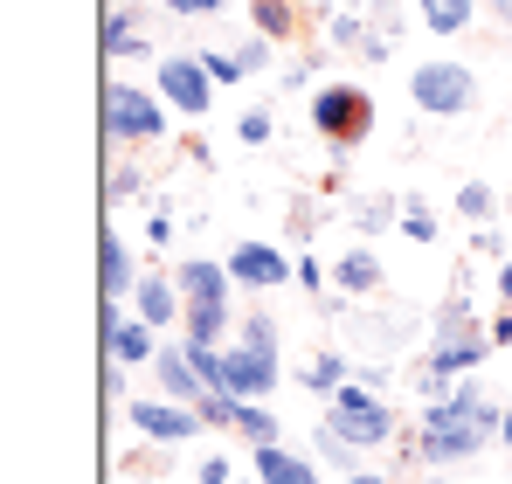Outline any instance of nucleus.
<instances>
[{"label": "nucleus", "mask_w": 512, "mask_h": 484, "mask_svg": "<svg viewBox=\"0 0 512 484\" xmlns=\"http://www.w3.org/2000/svg\"><path fill=\"white\" fill-rule=\"evenodd\" d=\"M492 360V325L478 319L464 298H450L443 312H436V346H429L423 360V402H436V395H450L471 367H485Z\"/></svg>", "instance_id": "nucleus-1"}, {"label": "nucleus", "mask_w": 512, "mask_h": 484, "mask_svg": "<svg viewBox=\"0 0 512 484\" xmlns=\"http://www.w3.org/2000/svg\"><path fill=\"white\" fill-rule=\"evenodd\" d=\"M167 97L139 83H104V139L111 146H167Z\"/></svg>", "instance_id": "nucleus-2"}, {"label": "nucleus", "mask_w": 512, "mask_h": 484, "mask_svg": "<svg viewBox=\"0 0 512 484\" xmlns=\"http://www.w3.org/2000/svg\"><path fill=\"white\" fill-rule=\"evenodd\" d=\"M409 104L429 111V118H471V111H478V77H471V63H450V56L416 63V70H409Z\"/></svg>", "instance_id": "nucleus-3"}, {"label": "nucleus", "mask_w": 512, "mask_h": 484, "mask_svg": "<svg viewBox=\"0 0 512 484\" xmlns=\"http://www.w3.org/2000/svg\"><path fill=\"white\" fill-rule=\"evenodd\" d=\"M305 118H312V132L326 139V146H360L367 132H374V97L360 90V83H326V90H312V104H305Z\"/></svg>", "instance_id": "nucleus-4"}, {"label": "nucleus", "mask_w": 512, "mask_h": 484, "mask_svg": "<svg viewBox=\"0 0 512 484\" xmlns=\"http://www.w3.org/2000/svg\"><path fill=\"white\" fill-rule=\"evenodd\" d=\"M326 429H340L353 450H381V443H395V408L381 395H367L360 381H346L326 395Z\"/></svg>", "instance_id": "nucleus-5"}, {"label": "nucleus", "mask_w": 512, "mask_h": 484, "mask_svg": "<svg viewBox=\"0 0 512 484\" xmlns=\"http://www.w3.org/2000/svg\"><path fill=\"white\" fill-rule=\"evenodd\" d=\"M153 90L167 97L180 118H208L215 111V77H208V63L201 56H160V77H153Z\"/></svg>", "instance_id": "nucleus-6"}, {"label": "nucleus", "mask_w": 512, "mask_h": 484, "mask_svg": "<svg viewBox=\"0 0 512 484\" xmlns=\"http://www.w3.org/2000/svg\"><path fill=\"white\" fill-rule=\"evenodd\" d=\"M132 429H139V443H194L208 422H201V408H187V402H173V395H139L132 402Z\"/></svg>", "instance_id": "nucleus-7"}, {"label": "nucleus", "mask_w": 512, "mask_h": 484, "mask_svg": "<svg viewBox=\"0 0 512 484\" xmlns=\"http://www.w3.org/2000/svg\"><path fill=\"white\" fill-rule=\"evenodd\" d=\"M277 381H284L277 353H256V346H243V339H236V346H222V381H215L222 395H243V402H263V395H270Z\"/></svg>", "instance_id": "nucleus-8"}, {"label": "nucleus", "mask_w": 512, "mask_h": 484, "mask_svg": "<svg viewBox=\"0 0 512 484\" xmlns=\"http://www.w3.org/2000/svg\"><path fill=\"white\" fill-rule=\"evenodd\" d=\"M229 277H236V291H277V284H298V263L277 242H236Z\"/></svg>", "instance_id": "nucleus-9"}, {"label": "nucleus", "mask_w": 512, "mask_h": 484, "mask_svg": "<svg viewBox=\"0 0 512 484\" xmlns=\"http://www.w3.org/2000/svg\"><path fill=\"white\" fill-rule=\"evenodd\" d=\"M485 443H499L485 422H457V429H416V464H471Z\"/></svg>", "instance_id": "nucleus-10"}, {"label": "nucleus", "mask_w": 512, "mask_h": 484, "mask_svg": "<svg viewBox=\"0 0 512 484\" xmlns=\"http://www.w3.org/2000/svg\"><path fill=\"white\" fill-rule=\"evenodd\" d=\"M250 478L256 484H326L319 464H312L305 450H291V443H256L250 450Z\"/></svg>", "instance_id": "nucleus-11"}, {"label": "nucleus", "mask_w": 512, "mask_h": 484, "mask_svg": "<svg viewBox=\"0 0 512 484\" xmlns=\"http://www.w3.org/2000/svg\"><path fill=\"white\" fill-rule=\"evenodd\" d=\"M104 56H111V63L153 56V14H146V7H118V14L104 21Z\"/></svg>", "instance_id": "nucleus-12"}, {"label": "nucleus", "mask_w": 512, "mask_h": 484, "mask_svg": "<svg viewBox=\"0 0 512 484\" xmlns=\"http://www.w3.org/2000/svg\"><path fill=\"white\" fill-rule=\"evenodd\" d=\"M236 305L229 298H187V319H180V332L194 339V346H229L236 339Z\"/></svg>", "instance_id": "nucleus-13"}, {"label": "nucleus", "mask_w": 512, "mask_h": 484, "mask_svg": "<svg viewBox=\"0 0 512 484\" xmlns=\"http://www.w3.org/2000/svg\"><path fill=\"white\" fill-rule=\"evenodd\" d=\"M132 312H139L146 325H160V332H167V325L187 319V291H180L173 277H153V270H146V277H139V291H132Z\"/></svg>", "instance_id": "nucleus-14"}, {"label": "nucleus", "mask_w": 512, "mask_h": 484, "mask_svg": "<svg viewBox=\"0 0 512 484\" xmlns=\"http://www.w3.org/2000/svg\"><path fill=\"white\" fill-rule=\"evenodd\" d=\"M153 381H160V395H173V402H187V408L208 395L201 367L187 360V339H180V346H160V360H153Z\"/></svg>", "instance_id": "nucleus-15"}, {"label": "nucleus", "mask_w": 512, "mask_h": 484, "mask_svg": "<svg viewBox=\"0 0 512 484\" xmlns=\"http://www.w3.org/2000/svg\"><path fill=\"white\" fill-rule=\"evenodd\" d=\"M104 346H111V360H118V367H153V360H160V325L118 319L111 332H104Z\"/></svg>", "instance_id": "nucleus-16"}, {"label": "nucleus", "mask_w": 512, "mask_h": 484, "mask_svg": "<svg viewBox=\"0 0 512 484\" xmlns=\"http://www.w3.org/2000/svg\"><path fill=\"white\" fill-rule=\"evenodd\" d=\"M173 284H180L187 298H229V305H236V277H229V263H208V256H180Z\"/></svg>", "instance_id": "nucleus-17"}, {"label": "nucleus", "mask_w": 512, "mask_h": 484, "mask_svg": "<svg viewBox=\"0 0 512 484\" xmlns=\"http://www.w3.org/2000/svg\"><path fill=\"white\" fill-rule=\"evenodd\" d=\"M97 277H104V298H132L146 270H139V256H132L118 236H104V249H97Z\"/></svg>", "instance_id": "nucleus-18"}, {"label": "nucleus", "mask_w": 512, "mask_h": 484, "mask_svg": "<svg viewBox=\"0 0 512 484\" xmlns=\"http://www.w3.org/2000/svg\"><path fill=\"white\" fill-rule=\"evenodd\" d=\"M250 28L270 42H298L305 35V0H250Z\"/></svg>", "instance_id": "nucleus-19"}, {"label": "nucleus", "mask_w": 512, "mask_h": 484, "mask_svg": "<svg viewBox=\"0 0 512 484\" xmlns=\"http://www.w3.org/2000/svg\"><path fill=\"white\" fill-rule=\"evenodd\" d=\"M416 14H423L429 35H464L471 14H478V0H416Z\"/></svg>", "instance_id": "nucleus-20"}, {"label": "nucleus", "mask_w": 512, "mask_h": 484, "mask_svg": "<svg viewBox=\"0 0 512 484\" xmlns=\"http://www.w3.org/2000/svg\"><path fill=\"white\" fill-rule=\"evenodd\" d=\"M333 284H340L346 298H367V291H381V263H374L367 249H353V256L333 263Z\"/></svg>", "instance_id": "nucleus-21"}, {"label": "nucleus", "mask_w": 512, "mask_h": 484, "mask_svg": "<svg viewBox=\"0 0 512 484\" xmlns=\"http://www.w3.org/2000/svg\"><path fill=\"white\" fill-rule=\"evenodd\" d=\"M236 436H250V450L256 443H284V422L263 402H243V395H236Z\"/></svg>", "instance_id": "nucleus-22"}, {"label": "nucleus", "mask_w": 512, "mask_h": 484, "mask_svg": "<svg viewBox=\"0 0 512 484\" xmlns=\"http://www.w3.org/2000/svg\"><path fill=\"white\" fill-rule=\"evenodd\" d=\"M298 381H305L312 395H333V388H346V381H353V367H346V353H319Z\"/></svg>", "instance_id": "nucleus-23"}, {"label": "nucleus", "mask_w": 512, "mask_h": 484, "mask_svg": "<svg viewBox=\"0 0 512 484\" xmlns=\"http://www.w3.org/2000/svg\"><path fill=\"white\" fill-rule=\"evenodd\" d=\"M457 215H464L471 229H485V222L499 215V194H492L485 180H464V187H457Z\"/></svg>", "instance_id": "nucleus-24"}, {"label": "nucleus", "mask_w": 512, "mask_h": 484, "mask_svg": "<svg viewBox=\"0 0 512 484\" xmlns=\"http://www.w3.org/2000/svg\"><path fill=\"white\" fill-rule=\"evenodd\" d=\"M312 450H319V457H326V464H333V471H360V450H353V443H346L340 429H326V422H319V436H312Z\"/></svg>", "instance_id": "nucleus-25"}, {"label": "nucleus", "mask_w": 512, "mask_h": 484, "mask_svg": "<svg viewBox=\"0 0 512 484\" xmlns=\"http://www.w3.org/2000/svg\"><path fill=\"white\" fill-rule=\"evenodd\" d=\"M167 450L173 443H146V450H132L118 471H125V478H167Z\"/></svg>", "instance_id": "nucleus-26"}, {"label": "nucleus", "mask_w": 512, "mask_h": 484, "mask_svg": "<svg viewBox=\"0 0 512 484\" xmlns=\"http://www.w3.org/2000/svg\"><path fill=\"white\" fill-rule=\"evenodd\" d=\"M270 132H277V118H270L263 104H250V111L236 118V139H243V146H270Z\"/></svg>", "instance_id": "nucleus-27"}, {"label": "nucleus", "mask_w": 512, "mask_h": 484, "mask_svg": "<svg viewBox=\"0 0 512 484\" xmlns=\"http://www.w3.org/2000/svg\"><path fill=\"white\" fill-rule=\"evenodd\" d=\"M201 422H208V429H236V395H222V388H208V395H201Z\"/></svg>", "instance_id": "nucleus-28"}, {"label": "nucleus", "mask_w": 512, "mask_h": 484, "mask_svg": "<svg viewBox=\"0 0 512 484\" xmlns=\"http://www.w3.org/2000/svg\"><path fill=\"white\" fill-rule=\"evenodd\" d=\"M381 229H402V208L395 201H360V236H381Z\"/></svg>", "instance_id": "nucleus-29"}, {"label": "nucleus", "mask_w": 512, "mask_h": 484, "mask_svg": "<svg viewBox=\"0 0 512 484\" xmlns=\"http://www.w3.org/2000/svg\"><path fill=\"white\" fill-rule=\"evenodd\" d=\"M201 63H208V77H215V83H243V77H250L236 49H201Z\"/></svg>", "instance_id": "nucleus-30"}, {"label": "nucleus", "mask_w": 512, "mask_h": 484, "mask_svg": "<svg viewBox=\"0 0 512 484\" xmlns=\"http://www.w3.org/2000/svg\"><path fill=\"white\" fill-rule=\"evenodd\" d=\"M236 339H243V346H256V353H277V325L263 319V312H250V319L236 325Z\"/></svg>", "instance_id": "nucleus-31"}, {"label": "nucleus", "mask_w": 512, "mask_h": 484, "mask_svg": "<svg viewBox=\"0 0 512 484\" xmlns=\"http://www.w3.org/2000/svg\"><path fill=\"white\" fill-rule=\"evenodd\" d=\"M104 194H111V201H132V194H146V173H139V166H111Z\"/></svg>", "instance_id": "nucleus-32"}, {"label": "nucleus", "mask_w": 512, "mask_h": 484, "mask_svg": "<svg viewBox=\"0 0 512 484\" xmlns=\"http://www.w3.org/2000/svg\"><path fill=\"white\" fill-rule=\"evenodd\" d=\"M402 236H416V242H436V215H429L423 201H409V208H402Z\"/></svg>", "instance_id": "nucleus-33"}, {"label": "nucleus", "mask_w": 512, "mask_h": 484, "mask_svg": "<svg viewBox=\"0 0 512 484\" xmlns=\"http://www.w3.org/2000/svg\"><path fill=\"white\" fill-rule=\"evenodd\" d=\"M236 56H243V70H270V35H256V42H243V49H236Z\"/></svg>", "instance_id": "nucleus-34"}, {"label": "nucleus", "mask_w": 512, "mask_h": 484, "mask_svg": "<svg viewBox=\"0 0 512 484\" xmlns=\"http://www.w3.org/2000/svg\"><path fill=\"white\" fill-rule=\"evenodd\" d=\"M194 484H236V471H229V457H201V471H194Z\"/></svg>", "instance_id": "nucleus-35"}, {"label": "nucleus", "mask_w": 512, "mask_h": 484, "mask_svg": "<svg viewBox=\"0 0 512 484\" xmlns=\"http://www.w3.org/2000/svg\"><path fill=\"white\" fill-rule=\"evenodd\" d=\"M229 0H167V14H180V21H194V14H222Z\"/></svg>", "instance_id": "nucleus-36"}, {"label": "nucleus", "mask_w": 512, "mask_h": 484, "mask_svg": "<svg viewBox=\"0 0 512 484\" xmlns=\"http://www.w3.org/2000/svg\"><path fill=\"white\" fill-rule=\"evenodd\" d=\"M492 346H512V305L499 312V319H492Z\"/></svg>", "instance_id": "nucleus-37"}, {"label": "nucleus", "mask_w": 512, "mask_h": 484, "mask_svg": "<svg viewBox=\"0 0 512 484\" xmlns=\"http://www.w3.org/2000/svg\"><path fill=\"white\" fill-rule=\"evenodd\" d=\"M499 298H506V305H512V263H506V270H499Z\"/></svg>", "instance_id": "nucleus-38"}, {"label": "nucleus", "mask_w": 512, "mask_h": 484, "mask_svg": "<svg viewBox=\"0 0 512 484\" xmlns=\"http://www.w3.org/2000/svg\"><path fill=\"white\" fill-rule=\"evenodd\" d=\"M340 484H388V478H367V471H346Z\"/></svg>", "instance_id": "nucleus-39"}, {"label": "nucleus", "mask_w": 512, "mask_h": 484, "mask_svg": "<svg viewBox=\"0 0 512 484\" xmlns=\"http://www.w3.org/2000/svg\"><path fill=\"white\" fill-rule=\"evenodd\" d=\"M492 14H499V21H512V0H492Z\"/></svg>", "instance_id": "nucleus-40"}, {"label": "nucleus", "mask_w": 512, "mask_h": 484, "mask_svg": "<svg viewBox=\"0 0 512 484\" xmlns=\"http://www.w3.org/2000/svg\"><path fill=\"white\" fill-rule=\"evenodd\" d=\"M499 443H512V408H506V422H499Z\"/></svg>", "instance_id": "nucleus-41"}, {"label": "nucleus", "mask_w": 512, "mask_h": 484, "mask_svg": "<svg viewBox=\"0 0 512 484\" xmlns=\"http://www.w3.org/2000/svg\"><path fill=\"white\" fill-rule=\"evenodd\" d=\"M340 7H367V0H340Z\"/></svg>", "instance_id": "nucleus-42"}]
</instances>
